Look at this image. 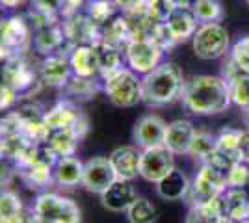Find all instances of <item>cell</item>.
I'll list each match as a JSON object with an SVG mask.
<instances>
[{
	"mask_svg": "<svg viewBox=\"0 0 249 223\" xmlns=\"http://www.w3.org/2000/svg\"><path fill=\"white\" fill-rule=\"evenodd\" d=\"M180 99L194 116H216L225 112L232 101L231 86L223 76L199 74L184 82Z\"/></svg>",
	"mask_w": 249,
	"mask_h": 223,
	"instance_id": "obj_1",
	"label": "cell"
},
{
	"mask_svg": "<svg viewBox=\"0 0 249 223\" xmlns=\"http://www.w3.org/2000/svg\"><path fill=\"white\" fill-rule=\"evenodd\" d=\"M184 86L182 69L173 62H166L147 73L142 80V103L149 106H164L180 97Z\"/></svg>",
	"mask_w": 249,
	"mask_h": 223,
	"instance_id": "obj_2",
	"label": "cell"
},
{
	"mask_svg": "<svg viewBox=\"0 0 249 223\" xmlns=\"http://www.w3.org/2000/svg\"><path fill=\"white\" fill-rule=\"evenodd\" d=\"M227 188V171L214 166V164H203L196 179L190 186L188 191V203L190 206L203 205L210 199L218 197L219 193H223Z\"/></svg>",
	"mask_w": 249,
	"mask_h": 223,
	"instance_id": "obj_3",
	"label": "cell"
},
{
	"mask_svg": "<svg viewBox=\"0 0 249 223\" xmlns=\"http://www.w3.org/2000/svg\"><path fill=\"white\" fill-rule=\"evenodd\" d=\"M104 91L110 103L119 108H130L142 103V80L123 67L104 78Z\"/></svg>",
	"mask_w": 249,
	"mask_h": 223,
	"instance_id": "obj_4",
	"label": "cell"
},
{
	"mask_svg": "<svg viewBox=\"0 0 249 223\" xmlns=\"http://www.w3.org/2000/svg\"><path fill=\"white\" fill-rule=\"evenodd\" d=\"M45 123L47 127L54 130H71L73 134L82 139L89 130V119L80 112V108L74 104L71 99H63L56 106H52L49 112H45Z\"/></svg>",
	"mask_w": 249,
	"mask_h": 223,
	"instance_id": "obj_5",
	"label": "cell"
},
{
	"mask_svg": "<svg viewBox=\"0 0 249 223\" xmlns=\"http://www.w3.org/2000/svg\"><path fill=\"white\" fill-rule=\"evenodd\" d=\"M34 218L43 223H80V208L71 199L43 193L34 205Z\"/></svg>",
	"mask_w": 249,
	"mask_h": 223,
	"instance_id": "obj_6",
	"label": "cell"
},
{
	"mask_svg": "<svg viewBox=\"0 0 249 223\" xmlns=\"http://www.w3.org/2000/svg\"><path fill=\"white\" fill-rule=\"evenodd\" d=\"M194 52L201 60H216L227 52L229 49V32L219 22L201 24L197 32L192 37Z\"/></svg>",
	"mask_w": 249,
	"mask_h": 223,
	"instance_id": "obj_7",
	"label": "cell"
},
{
	"mask_svg": "<svg viewBox=\"0 0 249 223\" xmlns=\"http://www.w3.org/2000/svg\"><path fill=\"white\" fill-rule=\"evenodd\" d=\"M175 170L173 153L166 145L143 149L140 162V175L149 182H160L167 173Z\"/></svg>",
	"mask_w": 249,
	"mask_h": 223,
	"instance_id": "obj_8",
	"label": "cell"
},
{
	"mask_svg": "<svg viewBox=\"0 0 249 223\" xmlns=\"http://www.w3.org/2000/svg\"><path fill=\"white\" fill-rule=\"evenodd\" d=\"M124 52H126L128 65L134 71L147 74L160 65V58L164 51L153 39L143 37V39H132L124 47Z\"/></svg>",
	"mask_w": 249,
	"mask_h": 223,
	"instance_id": "obj_9",
	"label": "cell"
},
{
	"mask_svg": "<svg viewBox=\"0 0 249 223\" xmlns=\"http://www.w3.org/2000/svg\"><path fill=\"white\" fill-rule=\"evenodd\" d=\"M2 58L19 56L28 49L30 43V26L22 17H10L2 21Z\"/></svg>",
	"mask_w": 249,
	"mask_h": 223,
	"instance_id": "obj_10",
	"label": "cell"
},
{
	"mask_svg": "<svg viewBox=\"0 0 249 223\" xmlns=\"http://www.w3.org/2000/svg\"><path fill=\"white\" fill-rule=\"evenodd\" d=\"M115 181H117V173H115L110 158L95 156V158L88 160V162L84 164L82 184L88 191H93V193H99V195H101V193L108 190Z\"/></svg>",
	"mask_w": 249,
	"mask_h": 223,
	"instance_id": "obj_11",
	"label": "cell"
},
{
	"mask_svg": "<svg viewBox=\"0 0 249 223\" xmlns=\"http://www.w3.org/2000/svg\"><path fill=\"white\" fill-rule=\"evenodd\" d=\"M166 130L167 125L162 117L149 114V116L138 119L134 130H132V139H134L136 145L142 149L158 147V145H164Z\"/></svg>",
	"mask_w": 249,
	"mask_h": 223,
	"instance_id": "obj_12",
	"label": "cell"
},
{
	"mask_svg": "<svg viewBox=\"0 0 249 223\" xmlns=\"http://www.w3.org/2000/svg\"><path fill=\"white\" fill-rule=\"evenodd\" d=\"M4 82L15 87L17 93H28L37 82V76L32 65L26 60H22V56L19 54L8 60V65L4 67Z\"/></svg>",
	"mask_w": 249,
	"mask_h": 223,
	"instance_id": "obj_13",
	"label": "cell"
},
{
	"mask_svg": "<svg viewBox=\"0 0 249 223\" xmlns=\"http://www.w3.org/2000/svg\"><path fill=\"white\" fill-rule=\"evenodd\" d=\"M71 73H73L71 58L63 54H51L39 65V76H41L43 84L51 86V87H63L69 82Z\"/></svg>",
	"mask_w": 249,
	"mask_h": 223,
	"instance_id": "obj_14",
	"label": "cell"
},
{
	"mask_svg": "<svg viewBox=\"0 0 249 223\" xmlns=\"http://www.w3.org/2000/svg\"><path fill=\"white\" fill-rule=\"evenodd\" d=\"M136 199L138 195H136L134 186L130 184V181H121V179H117L108 190L101 193L103 206L112 212H126Z\"/></svg>",
	"mask_w": 249,
	"mask_h": 223,
	"instance_id": "obj_15",
	"label": "cell"
},
{
	"mask_svg": "<svg viewBox=\"0 0 249 223\" xmlns=\"http://www.w3.org/2000/svg\"><path fill=\"white\" fill-rule=\"evenodd\" d=\"M196 127L186 121V119H177L173 123L167 125L166 130V139H164V145H166L173 154H184L190 151V145L196 138Z\"/></svg>",
	"mask_w": 249,
	"mask_h": 223,
	"instance_id": "obj_16",
	"label": "cell"
},
{
	"mask_svg": "<svg viewBox=\"0 0 249 223\" xmlns=\"http://www.w3.org/2000/svg\"><path fill=\"white\" fill-rule=\"evenodd\" d=\"M108 158H110L115 173H117V179H121V181H132V179H136L140 175L142 153H138L136 147H130V145L117 147Z\"/></svg>",
	"mask_w": 249,
	"mask_h": 223,
	"instance_id": "obj_17",
	"label": "cell"
},
{
	"mask_svg": "<svg viewBox=\"0 0 249 223\" xmlns=\"http://www.w3.org/2000/svg\"><path fill=\"white\" fill-rule=\"evenodd\" d=\"M169 28V32L173 35L175 43H184L186 39L194 37V34L197 32V17L192 8H182V10H173L167 13L164 19Z\"/></svg>",
	"mask_w": 249,
	"mask_h": 223,
	"instance_id": "obj_18",
	"label": "cell"
},
{
	"mask_svg": "<svg viewBox=\"0 0 249 223\" xmlns=\"http://www.w3.org/2000/svg\"><path fill=\"white\" fill-rule=\"evenodd\" d=\"M97 30L99 26L89 17H80L78 13L69 17L63 26L65 37L71 43H80V45H91L93 41H97L101 37Z\"/></svg>",
	"mask_w": 249,
	"mask_h": 223,
	"instance_id": "obj_19",
	"label": "cell"
},
{
	"mask_svg": "<svg viewBox=\"0 0 249 223\" xmlns=\"http://www.w3.org/2000/svg\"><path fill=\"white\" fill-rule=\"evenodd\" d=\"M156 191L162 199L166 201H178L182 197H186L188 191H190V181L188 177L182 173L180 170H173L171 173H167L166 177L162 179L160 182H156Z\"/></svg>",
	"mask_w": 249,
	"mask_h": 223,
	"instance_id": "obj_20",
	"label": "cell"
},
{
	"mask_svg": "<svg viewBox=\"0 0 249 223\" xmlns=\"http://www.w3.org/2000/svg\"><path fill=\"white\" fill-rule=\"evenodd\" d=\"M225 216L234 222H244L249 218V191L246 188H227L221 193Z\"/></svg>",
	"mask_w": 249,
	"mask_h": 223,
	"instance_id": "obj_21",
	"label": "cell"
},
{
	"mask_svg": "<svg viewBox=\"0 0 249 223\" xmlns=\"http://www.w3.org/2000/svg\"><path fill=\"white\" fill-rule=\"evenodd\" d=\"M71 65H73V74H78V76L95 78L99 74V60H97V52L91 45L74 47L73 54H71Z\"/></svg>",
	"mask_w": 249,
	"mask_h": 223,
	"instance_id": "obj_22",
	"label": "cell"
},
{
	"mask_svg": "<svg viewBox=\"0 0 249 223\" xmlns=\"http://www.w3.org/2000/svg\"><path fill=\"white\" fill-rule=\"evenodd\" d=\"M54 179L60 186L73 188L84 179V164L74 156H62L54 166Z\"/></svg>",
	"mask_w": 249,
	"mask_h": 223,
	"instance_id": "obj_23",
	"label": "cell"
},
{
	"mask_svg": "<svg viewBox=\"0 0 249 223\" xmlns=\"http://www.w3.org/2000/svg\"><path fill=\"white\" fill-rule=\"evenodd\" d=\"M91 47L97 52V60H99V74H103V78L114 74L115 71L121 69V56L117 47L106 43L103 37H99L97 41L91 43Z\"/></svg>",
	"mask_w": 249,
	"mask_h": 223,
	"instance_id": "obj_24",
	"label": "cell"
},
{
	"mask_svg": "<svg viewBox=\"0 0 249 223\" xmlns=\"http://www.w3.org/2000/svg\"><path fill=\"white\" fill-rule=\"evenodd\" d=\"M223 216L225 208H223V197L219 193L218 197L210 199L208 203L192 206L186 216V223H218Z\"/></svg>",
	"mask_w": 249,
	"mask_h": 223,
	"instance_id": "obj_25",
	"label": "cell"
},
{
	"mask_svg": "<svg viewBox=\"0 0 249 223\" xmlns=\"http://www.w3.org/2000/svg\"><path fill=\"white\" fill-rule=\"evenodd\" d=\"M65 32L63 28H60L58 24H51V26H45L41 30H37L36 37H34V47L36 51L41 54H54L62 49L63 41H65Z\"/></svg>",
	"mask_w": 249,
	"mask_h": 223,
	"instance_id": "obj_26",
	"label": "cell"
},
{
	"mask_svg": "<svg viewBox=\"0 0 249 223\" xmlns=\"http://www.w3.org/2000/svg\"><path fill=\"white\" fill-rule=\"evenodd\" d=\"M240 136L242 130L238 128L223 127L216 136V145H218V153H221L225 158H229L232 164L242 162V154H240Z\"/></svg>",
	"mask_w": 249,
	"mask_h": 223,
	"instance_id": "obj_27",
	"label": "cell"
},
{
	"mask_svg": "<svg viewBox=\"0 0 249 223\" xmlns=\"http://www.w3.org/2000/svg\"><path fill=\"white\" fill-rule=\"evenodd\" d=\"M99 91V84L93 78H86V76H78L73 74L69 78V82L63 86V93L71 101H88L93 99V95Z\"/></svg>",
	"mask_w": 249,
	"mask_h": 223,
	"instance_id": "obj_28",
	"label": "cell"
},
{
	"mask_svg": "<svg viewBox=\"0 0 249 223\" xmlns=\"http://www.w3.org/2000/svg\"><path fill=\"white\" fill-rule=\"evenodd\" d=\"M52 168H54V166L39 160V162L32 164L30 168L21 170V177H22V181L28 184V188L39 190V188H45V186H49L52 182V173H54Z\"/></svg>",
	"mask_w": 249,
	"mask_h": 223,
	"instance_id": "obj_29",
	"label": "cell"
},
{
	"mask_svg": "<svg viewBox=\"0 0 249 223\" xmlns=\"http://www.w3.org/2000/svg\"><path fill=\"white\" fill-rule=\"evenodd\" d=\"M216 151H218L216 138H214L210 132H196V138H194L192 145H190L188 154L194 160L205 164V162H208V160L214 156Z\"/></svg>",
	"mask_w": 249,
	"mask_h": 223,
	"instance_id": "obj_30",
	"label": "cell"
},
{
	"mask_svg": "<svg viewBox=\"0 0 249 223\" xmlns=\"http://www.w3.org/2000/svg\"><path fill=\"white\" fill-rule=\"evenodd\" d=\"M192 10L201 24L223 21V8L218 0H194Z\"/></svg>",
	"mask_w": 249,
	"mask_h": 223,
	"instance_id": "obj_31",
	"label": "cell"
},
{
	"mask_svg": "<svg viewBox=\"0 0 249 223\" xmlns=\"http://www.w3.org/2000/svg\"><path fill=\"white\" fill-rule=\"evenodd\" d=\"M78 136L73 134L71 130H54L51 134V139H49V145H51L58 156H74V151H76V145H78Z\"/></svg>",
	"mask_w": 249,
	"mask_h": 223,
	"instance_id": "obj_32",
	"label": "cell"
},
{
	"mask_svg": "<svg viewBox=\"0 0 249 223\" xmlns=\"http://www.w3.org/2000/svg\"><path fill=\"white\" fill-rule=\"evenodd\" d=\"M128 223H155L156 206L145 197H138L126 210Z\"/></svg>",
	"mask_w": 249,
	"mask_h": 223,
	"instance_id": "obj_33",
	"label": "cell"
},
{
	"mask_svg": "<svg viewBox=\"0 0 249 223\" xmlns=\"http://www.w3.org/2000/svg\"><path fill=\"white\" fill-rule=\"evenodd\" d=\"M231 86V97H232V103L238 104L242 110L249 106V74L242 73L238 74L234 80L229 82Z\"/></svg>",
	"mask_w": 249,
	"mask_h": 223,
	"instance_id": "obj_34",
	"label": "cell"
},
{
	"mask_svg": "<svg viewBox=\"0 0 249 223\" xmlns=\"http://www.w3.org/2000/svg\"><path fill=\"white\" fill-rule=\"evenodd\" d=\"M114 13V6L108 0H93L88 4V17L97 24V26H104L108 19Z\"/></svg>",
	"mask_w": 249,
	"mask_h": 223,
	"instance_id": "obj_35",
	"label": "cell"
},
{
	"mask_svg": "<svg viewBox=\"0 0 249 223\" xmlns=\"http://www.w3.org/2000/svg\"><path fill=\"white\" fill-rule=\"evenodd\" d=\"M231 58L234 60V64L238 65L242 73L249 74V34L234 43V47L231 51Z\"/></svg>",
	"mask_w": 249,
	"mask_h": 223,
	"instance_id": "obj_36",
	"label": "cell"
},
{
	"mask_svg": "<svg viewBox=\"0 0 249 223\" xmlns=\"http://www.w3.org/2000/svg\"><path fill=\"white\" fill-rule=\"evenodd\" d=\"M244 186H249V168L244 166V162H236L227 173V188H244Z\"/></svg>",
	"mask_w": 249,
	"mask_h": 223,
	"instance_id": "obj_37",
	"label": "cell"
},
{
	"mask_svg": "<svg viewBox=\"0 0 249 223\" xmlns=\"http://www.w3.org/2000/svg\"><path fill=\"white\" fill-rule=\"evenodd\" d=\"M22 212V203L21 197L13 191H6L2 193V199H0V216L2 220L4 218H10V216H15V214Z\"/></svg>",
	"mask_w": 249,
	"mask_h": 223,
	"instance_id": "obj_38",
	"label": "cell"
},
{
	"mask_svg": "<svg viewBox=\"0 0 249 223\" xmlns=\"http://www.w3.org/2000/svg\"><path fill=\"white\" fill-rule=\"evenodd\" d=\"M63 0H32V8L34 11L39 13H47V15H56L60 13Z\"/></svg>",
	"mask_w": 249,
	"mask_h": 223,
	"instance_id": "obj_39",
	"label": "cell"
},
{
	"mask_svg": "<svg viewBox=\"0 0 249 223\" xmlns=\"http://www.w3.org/2000/svg\"><path fill=\"white\" fill-rule=\"evenodd\" d=\"M17 97H19L17 89L11 87L8 82H4L2 87H0V108H2V110H8V108L17 101Z\"/></svg>",
	"mask_w": 249,
	"mask_h": 223,
	"instance_id": "obj_40",
	"label": "cell"
},
{
	"mask_svg": "<svg viewBox=\"0 0 249 223\" xmlns=\"http://www.w3.org/2000/svg\"><path fill=\"white\" fill-rule=\"evenodd\" d=\"M82 4H84V0H63L62 8H60V13H62L65 19H69V17L76 15V11H78V8H80Z\"/></svg>",
	"mask_w": 249,
	"mask_h": 223,
	"instance_id": "obj_41",
	"label": "cell"
},
{
	"mask_svg": "<svg viewBox=\"0 0 249 223\" xmlns=\"http://www.w3.org/2000/svg\"><path fill=\"white\" fill-rule=\"evenodd\" d=\"M240 154H242V162L249 164V130H242V136H240Z\"/></svg>",
	"mask_w": 249,
	"mask_h": 223,
	"instance_id": "obj_42",
	"label": "cell"
},
{
	"mask_svg": "<svg viewBox=\"0 0 249 223\" xmlns=\"http://www.w3.org/2000/svg\"><path fill=\"white\" fill-rule=\"evenodd\" d=\"M164 6H166L167 13L173 10H182V8H192V0H162Z\"/></svg>",
	"mask_w": 249,
	"mask_h": 223,
	"instance_id": "obj_43",
	"label": "cell"
},
{
	"mask_svg": "<svg viewBox=\"0 0 249 223\" xmlns=\"http://www.w3.org/2000/svg\"><path fill=\"white\" fill-rule=\"evenodd\" d=\"M30 222V218L26 216L24 212L21 214H15V216H10V218H4V220H0V223H28Z\"/></svg>",
	"mask_w": 249,
	"mask_h": 223,
	"instance_id": "obj_44",
	"label": "cell"
},
{
	"mask_svg": "<svg viewBox=\"0 0 249 223\" xmlns=\"http://www.w3.org/2000/svg\"><path fill=\"white\" fill-rule=\"evenodd\" d=\"M2 2V6H6V8H17V6H22L26 0H0Z\"/></svg>",
	"mask_w": 249,
	"mask_h": 223,
	"instance_id": "obj_45",
	"label": "cell"
},
{
	"mask_svg": "<svg viewBox=\"0 0 249 223\" xmlns=\"http://www.w3.org/2000/svg\"><path fill=\"white\" fill-rule=\"evenodd\" d=\"M244 121H246V125L249 127V106L244 108Z\"/></svg>",
	"mask_w": 249,
	"mask_h": 223,
	"instance_id": "obj_46",
	"label": "cell"
},
{
	"mask_svg": "<svg viewBox=\"0 0 249 223\" xmlns=\"http://www.w3.org/2000/svg\"><path fill=\"white\" fill-rule=\"evenodd\" d=\"M218 223H238V222H234V220H231V218H227V216H223Z\"/></svg>",
	"mask_w": 249,
	"mask_h": 223,
	"instance_id": "obj_47",
	"label": "cell"
},
{
	"mask_svg": "<svg viewBox=\"0 0 249 223\" xmlns=\"http://www.w3.org/2000/svg\"><path fill=\"white\" fill-rule=\"evenodd\" d=\"M238 223H249V218L248 220H244V222H238Z\"/></svg>",
	"mask_w": 249,
	"mask_h": 223,
	"instance_id": "obj_48",
	"label": "cell"
},
{
	"mask_svg": "<svg viewBox=\"0 0 249 223\" xmlns=\"http://www.w3.org/2000/svg\"><path fill=\"white\" fill-rule=\"evenodd\" d=\"M248 4H249V0H248Z\"/></svg>",
	"mask_w": 249,
	"mask_h": 223,
	"instance_id": "obj_49",
	"label": "cell"
}]
</instances>
